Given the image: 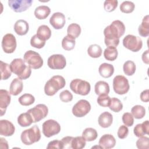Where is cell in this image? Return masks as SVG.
<instances>
[{
	"instance_id": "obj_1",
	"label": "cell",
	"mask_w": 149,
	"mask_h": 149,
	"mask_svg": "<svg viewBox=\"0 0 149 149\" xmlns=\"http://www.w3.org/2000/svg\"><path fill=\"white\" fill-rule=\"evenodd\" d=\"M125 32V26L122 22L116 20L106 27L104 30V41L107 47H117L119 43V38Z\"/></svg>"
},
{
	"instance_id": "obj_2",
	"label": "cell",
	"mask_w": 149,
	"mask_h": 149,
	"mask_svg": "<svg viewBox=\"0 0 149 149\" xmlns=\"http://www.w3.org/2000/svg\"><path fill=\"white\" fill-rule=\"evenodd\" d=\"M10 68L12 72L21 80L28 79L31 73V68L26 65L24 61L21 58L14 59L10 63Z\"/></svg>"
},
{
	"instance_id": "obj_3",
	"label": "cell",
	"mask_w": 149,
	"mask_h": 149,
	"mask_svg": "<svg viewBox=\"0 0 149 149\" xmlns=\"http://www.w3.org/2000/svg\"><path fill=\"white\" fill-rule=\"evenodd\" d=\"M66 84L65 79L60 75L52 76L48 80L44 86V92L48 96L55 95L60 89L63 88Z\"/></svg>"
},
{
	"instance_id": "obj_4",
	"label": "cell",
	"mask_w": 149,
	"mask_h": 149,
	"mask_svg": "<svg viewBox=\"0 0 149 149\" xmlns=\"http://www.w3.org/2000/svg\"><path fill=\"white\" fill-rule=\"evenodd\" d=\"M40 139L41 132L37 125H34L31 127L24 130L22 132L20 136L22 142L27 146L31 145L38 141Z\"/></svg>"
},
{
	"instance_id": "obj_5",
	"label": "cell",
	"mask_w": 149,
	"mask_h": 149,
	"mask_svg": "<svg viewBox=\"0 0 149 149\" xmlns=\"http://www.w3.org/2000/svg\"><path fill=\"white\" fill-rule=\"evenodd\" d=\"M25 63L31 68L37 69L43 65V59L40 55L34 51L29 50L25 52L23 56Z\"/></svg>"
},
{
	"instance_id": "obj_6",
	"label": "cell",
	"mask_w": 149,
	"mask_h": 149,
	"mask_svg": "<svg viewBox=\"0 0 149 149\" xmlns=\"http://www.w3.org/2000/svg\"><path fill=\"white\" fill-rule=\"evenodd\" d=\"M70 88L72 91L76 94L87 95L90 91V84L80 79H75L72 80L70 83Z\"/></svg>"
},
{
	"instance_id": "obj_7",
	"label": "cell",
	"mask_w": 149,
	"mask_h": 149,
	"mask_svg": "<svg viewBox=\"0 0 149 149\" xmlns=\"http://www.w3.org/2000/svg\"><path fill=\"white\" fill-rule=\"evenodd\" d=\"M130 86L129 81L124 76L117 75L113 79V88L115 93L123 95L128 92Z\"/></svg>"
},
{
	"instance_id": "obj_8",
	"label": "cell",
	"mask_w": 149,
	"mask_h": 149,
	"mask_svg": "<svg viewBox=\"0 0 149 149\" xmlns=\"http://www.w3.org/2000/svg\"><path fill=\"white\" fill-rule=\"evenodd\" d=\"M123 45L131 51L137 52L141 49L143 41L139 37L128 34L123 39Z\"/></svg>"
},
{
	"instance_id": "obj_9",
	"label": "cell",
	"mask_w": 149,
	"mask_h": 149,
	"mask_svg": "<svg viewBox=\"0 0 149 149\" xmlns=\"http://www.w3.org/2000/svg\"><path fill=\"white\" fill-rule=\"evenodd\" d=\"M31 116L33 123H36L45 118L48 113V107L43 104H40L27 111Z\"/></svg>"
},
{
	"instance_id": "obj_10",
	"label": "cell",
	"mask_w": 149,
	"mask_h": 149,
	"mask_svg": "<svg viewBox=\"0 0 149 149\" xmlns=\"http://www.w3.org/2000/svg\"><path fill=\"white\" fill-rule=\"evenodd\" d=\"M42 133L47 137L58 134L61 131L59 123L55 120L48 119L42 123Z\"/></svg>"
},
{
	"instance_id": "obj_11",
	"label": "cell",
	"mask_w": 149,
	"mask_h": 149,
	"mask_svg": "<svg viewBox=\"0 0 149 149\" xmlns=\"http://www.w3.org/2000/svg\"><path fill=\"white\" fill-rule=\"evenodd\" d=\"M91 110L90 102L86 100L78 101L72 108V113L76 117L81 118L86 115Z\"/></svg>"
},
{
	"instance_id": "obj_12",
	"label": "cell",
	"mask_w": 149,
	"mask_h": 149,
	"mask_svg": "<svg viewBox=\"0 0 149 149\" xmlns=\"http://www.w3.org/2000/svg\"><path fill=\"white\" fill-rule=\"evenodd\" d=\"M2 48L7 54L13 53L16 48V40L14 35L11 33L5 34L2 40Z\"/></svg>"
},
{
	"instance_id": "obj_13",
	"label": "cell",
	"mask_w": 149,
	"mask_h": 149,
	"mask_svg": "<svg viewBox=\"0 0 149 149\" xmlns=\"http://www.w3.org/2000/svg\"><path fill=\"white\" fill-rule=\"evenodd\" d=\"M47 65L52 69H62L66 65V61L63 55L54 54L48 58Z\"/></svg>"
},
{
	"instance_id": "obj_14",
	"label": "cell",
	"mask_w": 149,
	"mask_h": 149,
	"mask_svg": "<svg viewBox=\"0 0 149 149\" xmlns=\"http://www.w3.org/2000/svg\"><path fill=\"white\" fill-rule=\"evenodd\" d=\"M33 3L32 0H9V6L15 12H22L29 9Z\"/></svg>"
},
{
	"instance_id": "obj_15",
	"label": "cell",
	"mask_w": 149,
	"mask_h": 149,
	"mask_svg": "<svg viewBox=\"0 0 149 149\" xmlns=\"http://www.w3.org/2000/svg\"><path fill=\"white\" fill-rule=\"evenodd\" d=\"M66 22L65 15L61 12H55L52 14L49 19V23L56 30L63 27Z\"/></svg>"
},
{
	"instance_id": "obj_16",
	"label": "cell",
	"mask_w": 149,
	"mask_h": 149,
	"mask_svg": "<svg viewBox=\"0 0 149 149\" xmlns=\"http://www.w3.org/2000/svg\"><path fill=\"white\" fill-rule=\"evenodd\" d=\"M11 97L9 93L6 90H0V113L1 116H3L10 102Z\"/></svg>"
},
{
	"instance_id": "obj_17",
	"label": "cell",
	"mask_w": 149,
	"mask_h": 149,
	"mask_svg": "<svg viewBox=\"0 0 149 149\" xmlns=\"http://www.w3.org/2000/svg\"><path fill=\"white\" fill-rule=\"evenodd\" d=\"M15 131V126L13 123L6 119L0 120V134L4 136H11Z\"/></svg>"
},
{
	"instance_id": "obj_18",
	"label": "cell",
	"mask_w": 149,
	"mask_h": 149,
	"mask_svg": "<svg viewBox=\"0 0 149 149\" xmlns=\"http://www.w3.org/2000/svg\"><path fill=\"white\" fill-rule=\"evenodd\" d=\"M116 140L111 134H105L101 136L98 141L99 146L101 148L110 149L115 147Z\"/></svg>"
},
{
	"instance_id": "obj_19",
	"label": "cell",
	"mask_w": 149,
	"mask_h": 149,
	"mask_svg": "<svg viewBox=\"0 0 149 149\" xmlns=\"http://www.w3.org/2000/svg\"><path fill=\"white\" fill-rule=\"evenodd\" d=\"M29 23L24 20L19 19L15 23L14 30L17 35L23 36L26 34L29 31Z\"/></svg>"
},
{
	"instance_id": "obj_20",
	"label": "cell",
	"mask_w": 149,
	"mask_h": 149,
	"mask_svg": "<svg viewBox=\"0 0 149 149\" xmlns=\"http://www.w3.org/2000/svg\"><path fill=\"white\" fill-rule=\"evenodd\" d=\"M98 124L103 128L109 127L112 123V115L108 112H104L98 117Z\"/></svg>"
},
{
	"instance_id": "obj_21",
	"label": "cell",
	"mask_w": 149,
	"mask_h": 149,
	"mask_svg": "<svg viewBox=\"0 0 149 149\" xmlns=\"http://www.w3.org/2000/svg\"><path fill=\"white\" fill-rule=\"evenodd\" d=\"M134 134L136 137H140L144 136L145 134L149 133V123L148 120H146L142 123L136 125L133 129Z\"/></svg>"
},
{
	"instance_id": "obj_22",
	"label": "cell",
	"mask_w": 149,
	"mask_h": 149,
	"mask_svg": "<svg viewBox=\"0 0 149 149\" xmlns=\"http://www.w3.org/2000/svg\"><path fill=\"white\" fill-rule=\"evenodd\" d=\"M23 84L22 81L19 78H15L14 79L9 87V92L10 94L13 95H17L19 94L23 90Z\"/></svg>"
},
{
	"instance_id": "obj_23",
	"label": "cell",
	"mask_w": 149,
	"mask_h": 149,
	"mask_svg": "<svg viewBox=\"0 0 149 149\" xmlns=\"http://www.w3.org/2000/svg\"><path fill=\"white\" fill-rule=\"evenodd\" d=\"M98 72L101 76L104 78H108L113 74L114 67L111 64L103 63L99 66Z\"/></svg>"
},
{
	"instance_id": "obj_24",
	"label": "cell",
	"mask_w": 149,
	"mask_h": 149,
	"mask_svg": "<svg viewBox=\"0 0 149 149\" xmlns=\"http://www.w3.org/2000/svg\"><path fill=\"white\" fill-rule=\"evenodd\" d=\"M109 90V84L104 81H98L95 84L94 91L97 95H108Z\"/></svg>"
},
{
	"instance_id": "obj_25",
	"label": "cell",
	"mask_w": 149,
	"mask_h": 149,
	"mask_svg": "<svg viewBox=\"0 0 149 149\" xmlns=\"http://www.w3.org/2000/svg\"><path fill=\"white\" fill-rule=\"evenodd\" d=\"M51 9L48 6L41 5L37 7L34 10V15L39 20L46 19L50 14Z\"/></svg>"
},
{
	"instance_id": "obj_26",
	"label": "cell",
	"mask_w": 149,
	"mask_h": 149,
	"mask_svg": "<svg viewBox=\"0 0 149 149\" xmlns=\"http://www.w3.org/2000/svg\"><path fill=\"white\" fill-rule=\"evenodd\" d=\"M37 36L44 41H46L51 36V30L47 25H41L37 30Z\"/></svg>"
},
{
	"instance_id": "obj_27",
	"label": "cell",
	"mask_w": 149,
	"mask_h": 149,
	"mask_svg": "<svg viewBox=\"0 0 149 149\" xmlns=\"http://www.w3.org/2000/svg\"><path fill=\"white\" fill-rule=\"evenodd\" d=\"M149 17L148 15L145 16L140 24L138 31L140 36L146 37L149 35Z\"/></svg>"
},
{
	"instance_id": "obj_28",
	"label": "cell",
	"mask_w": 149,
	"mask_h": 149,
	"mask_svg": "<svg viewBox=\"0 0 149 149\" xmlns=\"http://www.w3.org/2000/svg\"><path fill=\"white\" fill-rule=\"evenodd\" d=\"M118 55V52L115 47L109 46L106 48L104 51V56L105 59L109 61H115Z\"/></svg>"
},
{
	"instance_id": "obj_29",
	"label": "cell",
	"mask_w": 149,
	"mask_h": 149,
	"mask_svg": "<svg viewBox=\"0 0 149 149\" xmlns=\"http://www.w3.org/2000/svg\"><path fill=\"white\" fill-rule=\"evenodd\" d=\"M17 123L22 127L30 126L33 123L31 115L27 112L21 113L17 118Z\"/></svg>"
},
{
	"instance_id": "obj_30",
	"label": "cell",
	"mask_w": 149,
	"mask_h": 149,
	"mask_svg": "<svg viewBox=\"0 0 149 149\" xmlns=\"http://www.w3.org/2000/svg\"><path fill=\"white\" fill-rule=\"evenodd\" d=\"M67 33L68 36L75 39L77 38L81 33V27L77 23H71L68 27Z\"/></svg>"
},
{
	"instance_id": "obj_31",
	"label": "cell",
	"mask_w": 149,
	"mask_h": 149,
	"mask_svg": "<svg viewBox=\"0 0 149 149\" xmlns=\"http://www.w3.org/2000/svg\"><path fill=\"white\" fill-rule=\"evenodd\" d=\"M98 136L97 130L92 127L85 129L82 133V137L87 141H92L95 140Z\"/></svg>"
},
{
	"instance_id": "obj_32",
	"label": "cell",
	"mask_w": 149,
	"mask_h": 149,
	"mask_svg": "<svg viewBox=\"0 0 149 149\" xmlns=\"http://www.w3.org/2000/svg\"><path fill=\"white\" fill-rule=\"evenodd\" d=\"M102 48L98 44L90 45L87 49L88 55L93 58H97L101 56Z\"/></svg>"
},
{
	"instance_id": "obj_33",
	"label": "cell",
	"mask_w": 149,
	"mask_h": 149,
	"mask_svg": "<svg viewBox=\"0 0 149 149\" xmlns=\"http://www.w3.org/2000/svg\"><path fill=\"white\" fill-rule=\"evenodd\" d=\"M0 69H1V80H7L10 77L12 71L10 68V65L1 61Z\"/></svg>"
},
{
	"instance_id": "obj_34",
	"label": "cell",
	"mask_w": 149,
	"mask_h": 149,
	"mask_svg": "<svg viewBox=\"0 0 149 149\" xmlns=\"http://www.w3.org/2000/svg\"><path fill=\"white\" fill-rule=\"evenodd\" d=\"M131 112L134 118L139 119L143 118L144 116L146 114V109L142 105H136L132 107Z\"/></svg>"
},
{
	"instance_id": "obj_35",
	"label": "cell",
	"mask_w": 149,
	"mask_h": 149,
	"mask_svg": "<svg viewBox=\"0 0 149 149\" xmlns=\"http://www.w3.org/2000/svg\"><path fill=\"white\" fill-rule=\"evenodd\" d=\"M75 44V39L68 36H65L62 41V47L66 51H70L73 49L74 48Z\"/></svg>"
},
{
	"instance_id": "obj_36",
	"label": "cell",
	"mask_w": 149,
	"mask_h": 149,
	"mask_svg": "<svg viewBox=\"0 0 149 149\" xmlns=\"http://www.w3.org/2000/svg\"><path fill=\"white\" fill-rule=\"evenodd\" d=\"M19 102L23 106H29L33 104L35 101L34 97L31 94L26 93L20 96L18 99Z\"/></svg>"
},
{
	"instance_id": "obj_37",
	"label": "cell",
	"mask_w": 149,
	"mask_h": 149,
	"mask_svg": "<svg viewBox=\"0 0 149 149\" xmlns=\"http://www.w3.org/2000/svg\"><path fill=\"white\" fill-rule=\"evenodd\" d=\"M136 65L132 61H126L123 65V70L127 76H132L136 72Z\"/></svg>"
},
{
	"instance_id": "obj_38",
	"label": "cell",
	"mask_w": 149,
	"mask_h": 149,
	"mask_svg": "<svg viewBox=\"0 0 149 149\" xmlns=\"http://www.w3.org/2000/svg\"><path fill=\"white\" fill-rule=\"evenodd\" d=\"M109 108L111 110L115 112H120L123 108V104L117 98L113 97L111 98V102L109 105Z\"/></svg>"
},
{
	"instance_id": "obj_39",
	"label": "cell",
	"mask_w": 149,
	"mask_h": 149,
	"mask_svg": "<svg viewBox=\"0 0 149 149\" xmlns=\"http://www.w3.org/2000/svg\"><path fill=\"white\" fill-rule=\"evenodd\" d=\"M86 141L82 136H77L73 137L72 141V148L81 149L84 148L86 144Z\"/></svg>"
},
{
	"instance_id": "obj_40",
	"label": "cell",
	"mask_w": 149,
	"mask_h": 149,
	"mask_svg": "<svg viewBox=\"0 0 149 149\" xmlns=\"http://www.w3.org/2000/svg\"><path fill=\"white\" fill-rule=\"evenodd\" d=\"M135 8V5L133 2L129 1H123L120 5V10L122 12L125 13H129L132 12Z\"/></svg>"
},
{
	"instance_id": "obj_41",
	"label": "cell",
	"mask_w": 149,
	"mask_h": 149,
	"mask_svg": "<svg viewBox=\"0 0 149 149\" xmlns=\"http://www.w3.org/2000/svg\"><path fill=\"white\" fill-rule=\"evenodd\" d=\"M45 44V41H44L40 38L37 34L34 35L30 40V45L36 48H42Z\"/></svg>"
},
{
	"instance_id": "obj_42",
	"label": "cell",
	"mask_w": 149,
	"mask_h": 149,
	"mask_svg": "<svg viewBox=\"0 0 149 149\" xmlns=\"http://www.w3.org/2000/svg\"><path fill=\"white\" fill-rule=\"evenodd\" d=\"M136 146L139 149H148L149 138L146 136L139 137L136 141Z\"/></svg>"
},
{
	"instance_id": "obj_43",
	"label": "cell",
	"mask_w": 149,
	"mask_h": 149,
	"mask_svg": "<svg viewBox=\"0 0 149 149\" xmlns=\"http://www.w3.org/2000/svg\"><path fill=\"white\" fill-rule=\"evenodd\" d=\"M118 3L117 0H107L104 3V9L108 12H112L116 8Z\"/></svg>"
},
{
	"instance_id": "obj_44",
	"label": "cell",
	"mask_w": 149,
	"mask_h": 149,
	"mask_svg": "<svg viewBox=\"0 0 149 149\" xmlns=\"http://www.w3.org/2000/svg\"><path fill=\"white\" fill-rule=\"evenodd\" d=\"M97 101L99 105L103 107H107L109 105L111 98L108 95H100L98 97Z\"/></svg>"
},
{
	"instance_id": "obj_45",
	"label": "cell",
	"mask_w": 149,
	"mask_h": 149,
	"mask_svg": "<svg viewBox=\"0 0 149 149\" xmlns=\"http://www.w3.org/2000/svg\"><path fill=\"white\" fill-rule=\"evenodd\" d=\"M122 122L126 126H132L134 123V117L131 113L125 112L122 115Z\"/></svg>"
},
{
	"instance_id": "obj_46",
	"label": "cell",
	"mask_w": 149,
	"mask_h": 149,
	"mask_svg": "<svg viewBox=\"0 0 149 149\" xmlns=\"http://www.w3.org/2000/svg\"><path fill=\"white\" fill-rule=\"evenodd\" d=\"M59 98L62 102H68L73 100V95L69 90H65L59 94Z\"/></svg>"
},
{
	"instance_id": "obj_47",
	"label": "cell",
	"mask_w": 149,
	"mask_h": 149,
	"mask_svg": "<svg viewBox=\"0 0 149 149\" xmlns=\"http://www.w3.org/2000/svg\"><path fill=\"white\" fill-rule=\"evenodd\" d=\"M129 133V129L125 125H121L118 130L117 134L119 139H123L126 138Z\"/></svg>"
},
{
	"instance_id": "obj_48",
	"label": "cell",
	"mask_w": 149,
	"mask_h": 149,
	"mask_svg": "<svg viewBox=\"0 0 149 149\" xmlns=\"http://www.w3.org/2000/svg\"><path fill=\"white\" fill-rule=\"evenodd\" d=\"M47 148H58V149H62L63 148V144L62 141H59L58 140H55L49 142Z\"/></svg>"
},
{
	"instance_id": "obj_49",
	"label": "cell",
	"mask_w": 149,
	"mask_h": 149,
	"mask_svg": "<svg viewBox=\"0 0 149 149\" xmlns=\"http://www.w3.org/2000/svg\"><path fill=\"white\" fill-rule=\"evenodd\" d=\"M73 139L72 136H66L62 139L61 141L63 144V148H72V141Z\"/></svg>"
},
{
	"instance_id": "obj_50",
	"label": "cell",
	"mask_w": 149,
	"mask_h": 149,
	"mask_svg": "<svg viewBox=\"0 0 149 149\" xmlns=\"http://www.w3.org/2000/svg\"><path fill=\"white\" fill-rule=\"evenodd\" d=\"M149 90L146 89L143 91L140 94V99L142 101L147 102L149 101Z\"/></svg>"
},
{
	"instance_id": "obj_51",
	"label": "cell",
	"mask_w": 149,
	"mask_h": 149,
	"mask_svg": "<svg viewBox=\"0 0 149 149\" xmlns=\"http://www.w3.org/2000/svg\"><path fill=\"white\" fill-rule=\"evenodd\" d=\"M141 58L143 60V62L145 63L146 64L149 63V59H148V50H146L144 51L141 56Z\"/></svg>"
}]
</instances>
